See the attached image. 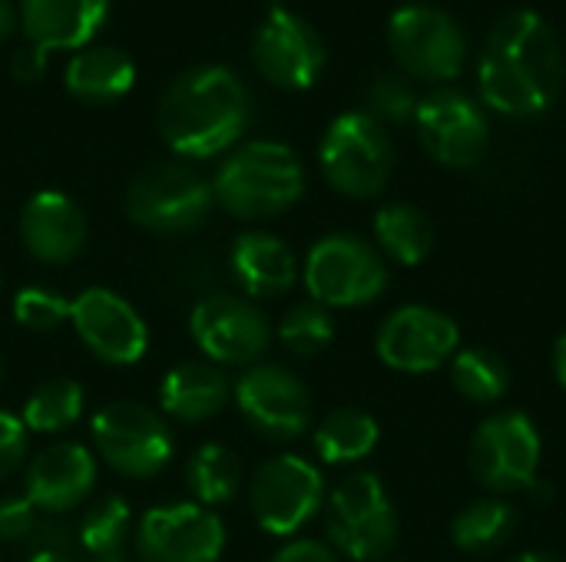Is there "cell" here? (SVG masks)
<instances>
[{
  "mask_svg": "<svg viewBox=\"0 0 566 562\" xmlns=\"http://www.w3.org/2000/svg\"><path fill=\"white\" fill-rule=\"evenodd\" d=\"M564 73L554 26L531 7L507 10L491 26L478 60L481 103L501 116L534 119L557 103Z\"/></svg>",
  "mask_w": 566,
  "mask_h": 562,
  "instance_id": "6da1fadb",
  "label": "cell"
},
{
  "mask_svg": "<svg viewBox=\"0 0 566 562\" xmlns=\"http://www.w3.org/2000/svg\"><path fill=\"white\" fill-rule=\"evenodd\" d=\"M252 116L249 89L229 66H196L169 83L156 126L182 159H212L239 142Z\"/></svg>",
  "mask_w": 566,
  "mask_h": 562,
  "instance_id": "7a4b0ae2",
  "label": "cell"
},
{
  "mask_svg": "<svg viewBox=\"0 0 566 562\" xmlns=\"http://www.w3.org/2000/svg\"><path fill=\"white\" fill-rule=\"evenodd\" d=\"M212 195L222 212L242 222H262L289 212L305 195V169L292 146L255 139L226 156L212 179Z\"/></svg>",
  "mask_w": 566,
  "mask_h": 562,
  "instance_id": "3957f363",
  "label": "cell"
},
{
  "mask_svg": "<svg viewBox=\"0 0 566 562\" xmlns=\"http://www.w3.org/2000/svg\"><path fill=\"white\" fill-rule=\"evenodd\" d=\"M325 533L338 556L355 562L385 560L398 547V513L375 474H348L325 497Z\"/></svg>",
  "mask_w": 566,
  "mask_h": 562,
  "instance_id": "277c9868",
  "label": "cell"
},
{
  "mask_svg": "<svg viewBox=\"0 0 566 562\" xmlns=\"http://www.w3.org/2000/svg\"><path fill=\"white\" fill-rule=\"evenodd\" d=\"M318 166L338 195L378 199L395 172V146L375 116L352 109L328 123L318 146Z\"/></svg>",
  "mask_w": 566,
  "mask_h": 562,
  "instance_id": "5b68a950",
  "label": "cell"
},
{
  "mask_svg": "<svg viewBox=\"0 0 566 562\" xmlns=\"http://www.w3.org/2000/svg\"><path fill=\"white\" fill-rule=\"evenodd\" d=\"M312 301L325 308H365L388 288L385 255L355 232L322 235L302 268Z\"/></svg>",
  "mask_w": 566,
  "mask_h": 562,
  "instance_id": "8992f818",
  "label": "cell"
},
{
  "mask_svg": "<svg viewBox=\"0 0 566 562\" xmlns=\"http://www.w3.org/2000/svg\"><path fill=\"white\" fill-rule=\"evenodd\" d=\"M123 209L133 225L153 235H186L209 222L216 195L192 166L156 162L129 182Z\"/></svg>",
  "mask_w": 566,
  "mask_h": 562,
  "instance_id": "52a82bcc",
  "label": "cell"
},
{
  "mask_svg": "<svg viewBox=\"0 0 566 562\" xmlns=\"http://www.w3.org/2000/svg\"><path fill=\"white\" fill-rule=\"evenodd\" d=\"M99 460L129 480H149L163 474L176 454L169 421L139 401H113L93 414L90 424Z\"/></svg>",
  "mask_w": 566,
  "mask_h": 562,
  "instance_id": "ba28073f",
  "label": "cell"
},
{
  "mask_svg": "<svg viewBox=\"0 0 566 562\" xmlns=\"http://www.w3.org/2000/svg\"><path fill=\"white\" fill-rule=\"evenodd\" d=\"M388 46L395 63L421 83H451L464 73V26L434 3H405L388 20Z\"/></svg>",
  "mask_w": 566,
  "mask_h": 562,
  "instance_id": "9c48e42d",
  "label": "cell"
},
{
  "mask_svg": "<svg viewBox=\"0 0 566 562\" xmlns=\"http://www.w3.org/2000/svg\"><path fill=\"white\" fill-rule=\"evenodd\" d=\"M325 497L328 490L322 470L298 454H279L265 460L249 484V510L259 530L279 540L308 527L325 507Z\"/></svg>",
  "mask_w": 566,
  "mask_h": 562,
  "instance_id": "30bf717a",
  "label": "cell"
},
{
  "mask_svg": "<svg viewBox=\"0 0 566 562\" xmlns=\"http://www.w3.org/2000/svg\"><path fill=\"white\" fill-rule=\"evenodd\" d=\"M415 132L424 152L448 169H471L491 149V119L484 103L454 86H438L418 99Z\"/></svg>",
  "mask_w": 566,
  "mask_h": 562,
  "instance_id": "8fae6325",
  "label": "cell"
},
{
  "mask_svg": "<svg viewBox=\"0 0 566 562\" xmlns=\"http://www.w3.org/2000/svg\"><path fill=\"white\" fill-rule=\"evenodd\" d=\"M541 431L524 411H497L471 437V474L491 494L531 490L541 477Z\"/></svg>",
  "mask_w": 566,
  "mask_h": 562,
  "instance_id": "7c38bea8",
  "label": "cell"
},
{
  "mask_svg": "<svg viewBox=\"0 0 566 562\" xmlns=\"http://www.w3.org/2000/svg\"><path fill=\"white\" fill-rule=\"evenodd\" d=\"M189 335L206 361L219 368H252L272 344V325L242 295H206L189 311Z\"/></svg>",
  "mask_w": 566,
  "mask_h": 562,
  "instance_id": "4fadbf2b",
  "label": "cell"
},
{
  "mask_svg": "<svg viewBox=\"0 0 566 562\" xmlns=\"http://www.w3.org/2000/svg\"><path fill=\"white\" fill-rule=\"evenodd\" d=\"M139 562H219L226 553V527L216 510L192 500L146 510L133 530Z\"/></svg>",
  "mask_w": 566,
  "mask_h": 562,
  "instance_id": "5bb4252c",
  "label": "cell"
},
{
  "mask_svg": "<svg viewBox=\"0 0 566 562\" xmlns=\"http://www.w3.org/2000/svg\"><path fill=\"white\" fill-rule=\"evenodd\" d=\"M232 397L249 431L262 441L289 444L312 427V394L289 368L252 364L232 384Z\"/></svg>",
  "mask_w": 566,
  "mask_h": 562,
  "instance_id": "9a60e30c",
  "label": "cell"
},
{
  "mask_svg": "<svg viewBox=\"0 0 566 562\" xmlns=\"http://www.w3.org/2000/svg\"><path fill=\"white\" fill-rule=\"evenodd\" d=\"M458 348H461L458 321L431 305L395 308L375 335L378 361L401 374H431L441 364H448L458 354Z\"/></svg>",
  "mask_w": 566,
  "mask_h": 562,
  "instance_id": "2e32d148",
  "label": "cell"
},
{
  "mask_svg": "<svg viewBox=\"0 0 566 562\" xmlns=\"http://www.w3.org/2000/svg\"><path fill=\"white\" fill-rule=\"evenodd\" d=\"M70 325L83 348L113 368L139 364L149 351V328L143 315L109 288H83L70 301Z\"/></svg>",
  "mask_w": 566,
  "mask_h": 562,
  "instance_id": "e0dca14e",
  "label": "cell"
},
{
  "mask_svg": "<svg viewBox=\"0 0 566 562\" xmlns=\"http://www.w3.org/2000/svg\"><path fill=\"white\" fill-rule=\"evenodd\" d=\"M252 63L279 89H308L325 70V43L305 17L272 7L252 36Z\"/></svg>",
  "mask_w": 566,
  "mask_h": 562,
  "instance_id": "ac0fdd59",
  "label": "cell"
},
{
  "mask_svg": "<svg viewBox=\"0 0 566 562\" xmlns=\"http://www.w3.org/2000/svg\"><path fill=\"white\" fill-rule=\"evenodd\" d=\"M96 487V457L73 441H60L53 447H43L23 474V494L27 500L46 513L63 517L90 500Z\"/></svg>",
  "mask_w": 566,
  "mask_h": 562,
  "instance_id": "d6986e66",
  "label": "cell"
},
{
  "mask_svg": "<svg viewBox=\"0 0 566 562\" xmlns=\"http://www.w3.org/2000/svg\"><path fill=\"white\" fill-rule=\"evenodd\" d=\"M20 242L43 265H70L86 245V215L66 192L43 189L20 212Z\"/></svg>",
  "mask_w": 566,
  "mask_h": 562,
  "instance_id": "ffe728a7",
  "label": "cell"
},
{
  "mask_svg": "<svg viewBox=\"0 0 566 562\" xmlns=\"http://www.w3.org/2000/svg\"><path fill=\"white\" fill-rule=\"evenodd\" d=\"M229 272L249 301L282 298L298 282V258L292 245L272 232H242L229 248Z\"/></svg>",
  "mask_w": 566,
  "mask_h": 562,
  "instance_id": "44dd1931",
  "label": "cell"
},
{
  "mask_svg": "<svg viewBox=\"0 0 566 562\" xmlns=\"http://www.w3.org/2000/svg\"><path fill=\"white\" fill-rule=\"evenodd\" d=\"M109 0H23L20 26L27 43L50 50H83L103 30Z\"/></svg>",
  "mask_w": 566,
  "mask_h": 562,
  "instance_id": "7402d4cb",
  "label": "cell"
},
{
  "mask_svg": "<svg viewBox=\"0 0 566 562\" xmlns=\"http://www.w3.org/2000/svg\"><path fill=\"white\" fill-rule=\"evenodd\" d=\"M232 397V381L212 361H182L159 381V414L179 424L212 421Z\"/></svg>",
  "mask_w": 566,
  "mask_h": 562,
  "instance_id": "603a6c76",
  "label": "cell"
},
{
  "mask_svg": "<svg viewBox=\"0 0 566 562\" xmlns=\"http://www.w3.org/2000/svg\"><path fill=\"white\" fill-rule=\"evenodd\" d=\"M66 93L86 106H109L136 83V63L116 46H83L63 73Z\"/></svg>",
  "mask_w": 566,
  "mask_h": 562,
  "instance_id": "cb8c5ba5",
  "label": "cell"
},
{
  "mask_svg": "<svg viewBox=\"0 0 566 562\" xmlns=\"http://www.w3.org/2000/svg\"><path fill=\"white\" fill-rule=\"evenodd\" d=\"M375 248L391 258L395 265L415 268L421 265L434 248V225L431 219L408 202H391L375 212Z\"/></svg>",
  "mask_w": 566,
  "mask_h": 562,
  "instance_id": "d4e9b609",
  "label": "cell"
},
{
  "mask_svg": "<svg viewBox=\"0 0 566 562\" xmlns=\"http://www.w3.org/2000/svg\"><path fill=\"white\" fill-rule=\"evenodd\" d=\"M381 441V427L378 421L361 411V407H335L328 411L318 427H315V454L322 464H332V467H348V464H358L365 460Z\"/></svg>",
  "mask_w": 566,
  "mask_h": 562,
  "instance_id": "484cf974",
  "label": "cell"
},
{
  "mask_svg": "<svg viewBox=\"0 0 566 562\" xmlns=\"http://www.w3.org/2000/svg\"><path fill=\"white\" fill-rule=\"evenodd\" d=\"M517 523L521 517L514 503L504 497H484L451 520V543L468 556H491L514 540Z\"/></svg>",
  "mask_w": 566,
  "mask_h": 562,
  "instance_id": "4316f807",
  "label": "cell"
},
{
  "mask_svg": "<svg viewBox=\"0 0 566 562\" xmlns=\"http://www.w3.org/2000/svg\"><path fill=\"white\" fill-rule=\"evenodd\" d=\"M186 487L206 510L229 507L242 490V460L226 444H202L186 460Z\"/></svg>",
  "mask_w": 566,
  "mask_h": 562,
  "instance_id": "83f0119b",
  "label": "cell"
},
{
  "mask_svg": "<svg viewBox=\"0 0 566 562\" xmlns=\"http://www.w3.org/2000/svg\"><path fill=\"white\" fill-rule=\"evenodd\" d=\"M451 384L471 404H497L511 391V368L488 348H458L451 358Z\"/></svg>",
  "mask_w": 566,
  "mask_h": 562,
  "instance_id": "f1b7e54d",
  "label": "cell"
},
{
  "mask_svg": "<svg viewBox=\"0 0 566 562\" xmlns=\"http://www.w3.org/2000/svg\"><path fill=\"white\" fill-rule=\"evenodd\" d=\"M83 388L73 378L43 381L23 404L20 421L30 434H63L83 417Z\"/></svg>",
  "mask_w": 566,
  "mask_h": 562,
  "instance_id": "f546056e",
  "label": "cell"
},
{
  "mask_svg": "<svg viewBox=\"0 0 566 562\" xmlns=\"http://www.w3.org/2000/svg\"><path fill=\"white\" fill-rule=\"evenodd\" d=\"M129 540H133V513L123 497L109 494L83 510L76 527V543L86 560L123 553L129 550Z\"/></svg>",
  "mask_w": 566,
  "mask_h": 562,
  "instance_id": "4dcf8cb0",
  "label": "cell"
},
{
  "mask_svg": "<svg viewBox=\"0 0 566 562\" xmlns=\"http://www.w3.org/2000/svg\"><path fill=\"white\" fill-rule=\"evenodd\" d=\"M279 341L295 358H315L335 341V318L318 301H298L282 315Z\"/></svg>",
  "mask_w": 566,
  "mask_h": 562,
  "instance_id": "1f68e13d",
  "label": "cell"
},
{
  "mask_svg": "<svg viewBox=\"0 0 566 562\" xmlns=\"http://www.w3.org/2000/svg\"><path fill=\"white\" fill-rule=\"evenodd\" d=\"M10 311L20 328L46 335L70 321V298H63L60 291H53L46 285H27L13 295Z\"/></svg>",
  "mask_w": 566,
  "mask_h": 562,
  "instance_id": "d6a6232c",
  "label": "cell"
},
{
  "mask_svg": "<svg viewBox=\"0 0 566 562\" xmlns=\"http://www.w3.org/2000/svg\"><path fill=\"white\" fill-rule=\"evenodd\" d=\"M418 93L415 86L398 76V73H378L368 89H365V103H368V116H375L381 126L385 123H411L415 109H418Z\"/></svg>",
  "mask_w": 566,
  "mask_h": 562,
  "instance_id": "836d02e7",
  "label": "cell"
},
{
  "mask_svg": "<svg viewBox=\"0 0 566 562\" xmlns=\"http://www.w3.org/2000/svg\"><path fill=\"white\" fill-rule=\"evenodd\" d=\"M40 510L27 500V494L0 500V543H30L40 527Z\"/></svg>",
  "mask_w": 566,
  "mask_h": 562,
  "instance_id": "e575fe53",
  "label": "cell"
},
{
  "mask_svg": "<svg viewBox=\"0 0 566 562\" xmlns=\"http://www.w3.org/2000/svg\"><path fill=\"white\" fill-rule=\"evenodd\" d=\"M27 450H30V431L17 414L0 411V484L10 480L27 464Z\"/></svg>",
  "mask_w": 566,
  "mask_h": 562,
  "instance_id": "d590c367",
  "label": "cell"
},
{
  "mask_svg": "<svg viewBox=\"0 0 566 562\" xmlns=\"http://www.w3.org/2000/svg\"><path fill=\"white\" fill-rule=\"evenodd\" d=\"M76 530L66 527L60 517H43L36 533L30 537L27 550L30 553H60V556H73L76 553Z\"/></svg>",
  "mask_w": 566,
  "mask_h": 562,
  "instance_id": "8d00e7d4",
  "label": "cell"
},
{
  "mask_svg": "<svg viewBox=\"0 0 566 562\" xmlns=\"http://www.w3.org/2000/svg\"><path fill=\"white\" fill-rule=\"evenodd\" d=\"M46 56H50V53H46L43 46H36V43L17 46L13 56H10V73H13V79H17V83H33V79H40L43 70H46Z\"/></svg>",
  "mask_w": 566,
  "mask_h": 562,
  "instance_id": "74e56055",
  "label": "cell"
},
{
  "mask_svg": "<svg viewBox=\"0 0 566 562\" xmlns=\"http://www.w3.org/2000/svg\"><path fill=\"white\" fill-rule=\"evenodd\" d=\"M272 562H342L338 553L328 547V543H318V540H292L285 543Z\"/></svg>",
  "mask_w": 566,
  "mask_h": 562,
  "instance_id": "f35d334b",
  "label": "cell"
},
{
  "mask_svg": "<svg viewBox=\"0 0 566 562\" xmlns=\"http://www.w3.org/2000/svg\"><path fill=\"white\" fill-rule=\"evenodd\" d=\"M554 378H557V384L566 391V331L557 338V344H554Z\"/></svg>",
  "mask_w": 566,
  "mask_h": 562,
  "instance_id": "ab89813d",
  "label": "cell"
},
{
  "mask_svg": "<svg viewBox=\"0 0 566 562\" xmlns=\"http://www.w3.org/2000/svg\"><path fill=\"white\" fill-rule=\"evenodd\" d=\"M13 23H17L13 0H0V40H7L13 33Z\"/></svg>",
  "mask_w": 566,
  "mask_h": 562,
  "instance_id": "60d3db41",
  "label": "cell"
},
{
  "mask_svg": "<svg viewBox=\"0 0 566 562\" xmlns=\"http://www.w3.org/2000/svg\"><path fill=\"white\" fill-rule=\"evenodd\" d=\"M27 562H73V556H60V553H30Z\"/></svg>",
  "mask_w": 566,
  "mask_h": 562,
  "instance_id": "b9f144b4",
  "label": "cell"
},
{
  "mask_svg": "<svg viewBox=\"0 0 566 562\" xmlns=\"http://www.w3.org/2000/svg\"><path fill=\"white\" fill-rule=\"evenodd\" d=\"M511 562H560L557 556H551V553H521L517 560Z\"/></svg>",
  "mask_w": 566,
  "mask_h": 562,
  "instance_id": "7bdbcfd3",
  "label": "cell"
},
{
  "mask_svg": "<svg viewBox=\"0 0 566 562\" xmlns=\"http://www.w3.org/2000/svg\"><path fill=\"white\" fill-rule=\"evenodd\" d=\"M86 562H136L129 556V550H123V553H113V556H96V560H86Z\"/></svg>",
  "mask_w": 566,
  "mask_h": 562,
  "instance_id": "ee69618b",
  "label": "cell"
},
{
  "mask_svg": "<svg viewBox=\"0 0 566 562\" xmlns=\"http://www.w3.org/2000/svg\"><path fill=\"white\" fill-rule=\"evenodd\" d=\"M421 3H428V0H421Z\"/></svg>",
  "mask_w": 566,
  "mask_h": 562,
  "instance_id": "f6af8a7d",
  "label": "cell"
},
{
  "mask_svg": "<svg viewBox=\"0 0 566 562\" xmlns=\"http://www.w3.org/2000/svg\"><path fill=\"white\" fill-rule=\"evenodd\" d=\"M0 285H3V282H0Z\"/></svg>",
  "mask_w": 566,
  "mask_h": 562,
  "instance_id": "bcb514c9",
  "label": "cell"
}]
</instances>
